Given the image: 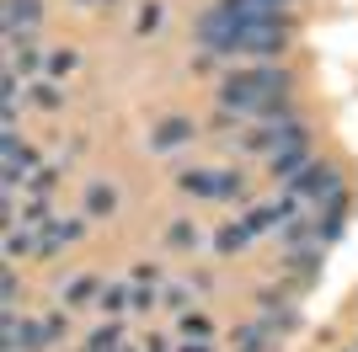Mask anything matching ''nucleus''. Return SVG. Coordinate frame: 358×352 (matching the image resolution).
<instances>
[{
    "label": "nucleus",
    "instance_id": "nucleus-1",
    "mask_svg": "<svg viewBox=\"0 0 358 352\" xmlns=\"http://www.w3.org/2000/svg\"><path fill=\"white\" fill-rule=\"evenodd\" d=\"M284 91H289L284 70H246V75H230V80H224L220 102L236 107V112H278V107H284Z\"/></svg>",
    "mask_w": 358,
    "mask_h": 352
},
{
    "label": "nucleus",
    "instance_id": "nucleus-2",
    "mask_svg": "<svg viewBox=\"0 0 358 352\" xmlns=\"http://www.w3.org/2000/svg\"><path fill=\"white\" fill-rule=\"evenodd\" d=\"M284 43H289L284 22H252V27H241L220 54H257V59H262V54H278Z\"/></svg>",
    "mask_w": 358,
    "mask_h": 352
},
{
    "label": "nucleus",
    "instance_id": "nucleus-3",
    "mask_svg": "<svg viewBox=\"0 0 358 352\" xmlns=\"http://www.w3.org/2000/svg\"><path fill=\"white\" fill-rule=\"evenodd\" d=\"M294 182V192H305V198H337V171L331 166H305L299 176H289Z\"/></svg>",
    "mask_w": 358,
    "mask_h": 352
},
{
    "label": "nucleus",
    "instance_id": "nucleus-4",
    "mask_svg": "<svg viewBox=\"0 0 358 352\" xmlns=\"http://www.w3.org/2000/svg\"><path fill=\"white\" fill-rule=\"evenodd\" d=\"M187 139H193V123H187V117H166L161 129L150 133V145H155V149H177V145H187Z\"/></svg>",
    "mask_w": 358,
    "mask_h": 352
},
{
    "label": "nucleus",
    "instance_id": "nucleus-5",
    "mask_svg": "<svg viewBox=\"0 0 358 352\" xmlns=\"http://www.w3.org/2000/svg\"><path fill=\"white\" fill-rule=\"evenodd\" d=\"M32 22H38V0H11V6H6V27H32Z\"/></svg>",
    "mask_w": 358,
    "mask_h": 352
},
{
    "label": "nucleus",
    "instance_id": "nucleus-6",
    "mask_svg": "<svg viewBox=\"0 0 358 352\" xmlns=\"http://www.w3.org/2000/svg\"><path fill=\"white\" fill-rule=\"evenodd\" d=\"M182 187H187V192H209V198H214V187H220V171H182Z\"/></svg>",
    "mask_w": 358,
    "mask_h": 352
},
{
    "label": "nucleus",
    "instance_id": "nucleus-7",
    "mask_svg": "<svg viewBox=\"0 0 358 352\" xmlns=\"http://www.w3.org/2000/svg\"><path fill=\"white\" fill-rule=\"evenodd\" d=\"M113 203H118V198H113V187H102V182L86 192V208H91V214H113Z\"/></svg>",
    "mask_w": 358,
    "mask_h": 352
},
{
    "label": "nucleus",
    "instance_id": "nucleus-8",
    "mask_svg": "<svg viewBox=\"0 0 358 352\" xmlns=\"http://www.w3.org/2000/svg\"><path fill=\"white\" fill-rule=\"evenodd\" d=\"M305 161V155H299V145H289V149H278V155H273V176H289L294 171V166Z\"/></svg>",
    "mask_w": 358,
    "mask_h": 352
},
{
    "label": "nucleus",
    "instance_id": "nucleus-9",
    "mask_svg": "<svg viewBox=\"0 0 358 352\" xmlns=\"http://www.w3.org/2000/svg\"><path fill=\"white\" fill-rule=\"evenodd\" d=\"M86 352H118V325H102L96 337H91V347Z\"/></svg>",
    "mask_w": 358,
    "mask_h": 352
},
{
    "label": "nucleus",
    "instance_id": "nucleus-10",
    "mask_svg": "<svg viewBox=\"0 0 358 352\" xmlns=\"http://www.w3.org/2000/svg\"><path fill=\"white\" fill-rule=\"evenodd\" d=\"M155 22H161V6H155V0H150L145 11H139V32H150V27H155Z\"/></svg>",
    "mask_w": 358,
    "mask_h": 352
},
{
    "label": "nucleus",
    "instance_id": "nucleus-11",
    "mask_svg": "<svg viewBox=\"0 0 358 352\" xmlns=\"http://www.w3.org/2000/svg\"><path fill=\"white\" fill-rule=\"evenodd\" d=\"M241 240H246V224H241V230H224V235H220V251H236Z\"/></svg>",
    "mask_w": 358,
    "mask_h": 352
},
{
    "label": "nucleus",
    "instance_id": "nucleus-12",
    "mask_svg": "<svg viewBox=\"0 0 358 352\" xmlns=\"http://www.w3.org/2000/svg\"><path fill=\"white\" fill-rule=\"evenodd\" d=\"M123 299H129L123 288H107V293H102V309H123Z\"/></svg>",
    "mask_w": 358,
    "mask_h": 352
},
{
    "label": "nucleus",
    "instance_id": "nucleus-13",
    "mask_svg": "<svg viewBox=\"0 0 358 352\" xmlns=\"http://www.w3.org/2000/svg\"><path fill=\"white\" fill-rule=\"evenodd\" d=\"M91 293H96V283H91V278H80V283L70 288V299H91Z\"/></svg>",
    "mask_w": 358,
    "mask_h": 352
},
{
    "label": "nucleus",
    "instance_id": "nucleus-14",
    "mask_svg": "<svg viewBox=\"0 0 358 352\" xmlns=\"http://www.w3.org/2000/svg\"><path fill=\"white\" fill-rule=\"evenodd\" d=\"M182 352H209V347H203V342H198V347H193V342H187V347H182Z\"/></svg>",
    "mask_w": 358,
    "mask_h": 352
},
{
    "label": "nucleus",
    "instance_id": "nucleus-15",
    "mask_svg": "<svg viewBox=\"0 0 358 352\" xmlns=\"http://www.w3.org/2000/svg\"><path fill=\"white\" fill-rule=\"evenodd\" d=\"M278 6H284V0H278Z\"/></svg>",
    "mask_w": 358,
    "mask_h": 352
}]
</instances>
